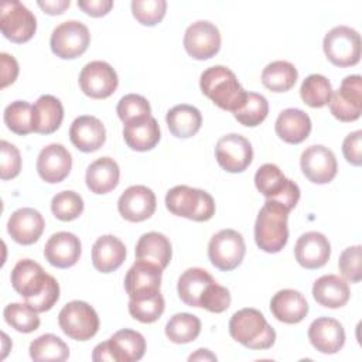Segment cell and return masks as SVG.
<instances>
[{"label":"cell","instance_id":"6da1fadb","mask_svg":"<svg viewBox=\"0 0 362 362\" xmlns=\"http://www.w3.org/2000/svg\"><path fill=\"white\" fill-rule=\"evenodd\" d=\"M11 286L37 313L51 310L59 298V284L41 264L31 259H21L11 270Z\"/></svg>","mask_w":362,"mask_h":362},{"label":"cell","instance_id":"7a4b0ae2","mask_svg":"<svg viewBox=\"0 0 362 362\" xmlns=\"http://www.w3.org/2000/svg\"><path fill=\"white\" fill-rule=\"evenodd\" d=\"M202 93L218 107L235 113L246 100L247 92L239 83L236 75L223 65H214L201 74Z\"/></svg>","mask_w":362,"mask_h":362},{"label":"cell","instance_id":"3957f363","mask_svg":"<svg viewBox=\"0 0 362 362\" xmlns=\"http://www.w3.org/2000/svg\"><path fill=\"white\" fill-rule=\"evenodd\" d=\"M229 334L249 349H269L276 341V331L256 308L236 311L229 321Z\"/></svg>","mask_w":362,"mask_h":362},{"label":"cell","instance_id":"277c9868","mask_svg":"<svg viewBox=\"0 0 362 362\" xmlns=\"http://www.w3.org/2000/svg\"><path fill=\"white\" fill-rule=\"evenodd\" d=\"M288 214L277 202L266 199L255 222V242L259 249L267 253H277L286 246L288 240Z\"/></svg>","mask_w":362,"mask_h":362},{"label":"cell","instance_id":"5b68a950","mask_svg":"<svg viewBox=\"0 0 362 362\" xmlns=\"http://www.w3.org/2000/svg\"><path fill=\"white\" fill-rule=\"evenodd\" d=\"M167 209L177 216L195 222L209 221L215 215V201L204 189L188 185H175L165 195Z\"/></svg>","mask_w":362,"mask_h":362},{"label":"cell","instance_id":"8992f818","mask_svg":"<svg viewBox=\"0 0 362 362\" xmlns=\"http://www.w3.org/2000/svg\"><path fill=\"white\" fill-rule=\"evenodd\" d=\"M255 185L266 199L277 202L288 212L300 199L298 185L293 180L286 178L283 171L272 163H266L257 168L255 174Z\"/></svg>","mask_w":362,"mask_h":362},{"label":"cell","instance_id":"52a82bcc","mask_svg":"<svg viewBox=\"0 0 362 362\" xmlns=\"http://www.w3.org/2000/svg\"><path fill=\"white\" fill-rule=\"evenodd\" d=\"M146 352L144 337L134 329H119L107 341L93 348L92 359L95 362H134L140 361Z\"/></svg>","mask_w":362,"mask_h":362},{"label":"cell","instance_id":"ba28073f","mask_svg":"<svg viewBox=\"0 0 362 362\" xmlns=\"http://www.w3.org/2000/svg\"><path fill=\"white\" fill-rule=\"evenodd\" d=\"M322 48L335 66H354L361 59V35L355 28L337 25L325 34Z\"/></svg>","mask_w":362,"mask_h":362},{"label":"cell","instance_id":"9c48e42d","mask_svg":"<svg viewBox=\"0 0 362 362\" xmlns=\"http://www.w3.org/2000/svg\"><path fill=\"white\" fill-rule=\"evenodd\" d=\"M58 324L62 332L71 339L88 341L99 329V317L92 305L81 300H74L59 311Z\"/></svg>","mask_w":362,"mask_h":362},{"label":"cell","instance_id":"30bf717a","mask_svg":"<svg viewBox=\"0 0 362 362\" xmlns=\"http://www.w3.org/2000/svg\"><path fill=\"white\" fill-rule=\"evenodd\" d=\"M1 34L16 44L27 42L37 30L35 16L17 0H4L0 4Z\"/></svg>","mask_w":362,"mask_h":362},{"label":"cell","instance_id":"8fae6325","mask_svg":"<svg viewBox=\"0 0 362 362\" xmlns=\"http://www.w3.org/2000/svg\"><path fill=\"white\" fill-rule=\"evenodd\" d=\"M245 253V239L235 229L219 230L211 238L208 245V257L211 263L222 272L236 269L242 263Z\"/></svg>","mask_w":362,"mask_h":362},{"label":"cell","instance_id":"7c38bea8","mask_svg":"<svg viewBox=\"0 0 362 362\" xmlns=\"http://www.w3.org/2000/svg\"><path fill=\"white\" fill-rule=\"evenodd\" d=\"M90 34L88 27L78 20H68L57 25L51 34V51L62 59L81 57L89 45Z\"/></svg>","mask_w":362,"mask_h":362},{"label":"cell","instance_id":"4fadbf2b","mask_svg":"<svg viewBox=\"0 0 362 362\" xmlns=\"http://www.w3.org/2000/svg\"><path fill=\"white\" fill-rule=\"evenodd\" d=\"M332 116L341 122H355L362 113V78L361 75H348L341 86L332 92L328 102Z\"/></svg>","mask_w":362,"mask_h":362},{"label":"cell","instance_id":"5bb4252c","mask_svg":"<svg viewBox=\"0 0 362 362\" xmlns=\"http://www.w3.org/2000/svg\"><path fill=\"white\" fill-rule=\"evenodd\" d=\"M119 78L113 66L105 61L88 62L79 74L81 90L92 99H106L115 93Z\"/></svg>","mask_w":362,"mask_h":362},{"label":"cell","instance_id":"9a60e30c","mask_svg":"<svg viewBox=\"0 0 362 362\" xmlns=\"http://www.w3.org/2000/svg\"><path fill=\"white\" fill-rule=\"evenodd\" d=\"M184 48L194 59L204 61L212 58L221 48V33L218 27L206 20L192 23L185 30Z\"/></svg>","mask_w":362,"mask_h":362},{"label":"cell","instance_id":"2e32d148","mask_svg":"<svg viewBox=\"0 0 362 362\" xmlns=\"http://www.w3.org/2000/svg\"><path fill=\"white\" fill-rule=\"evenodd\" d=\"M215 157L225 171L242 173L253 160V148L246 137L238 133H230L218 140L215 146Z\"/></svg>","mask_w":362,"mask_h":362},{"label":"cell","instance_id":"e0dca14e","mask_svg":"<svg viewBox=\"0 0 362 362\" xmlns=\"http://www.w3.org/2000/svg\"><path fill=\"white\" fill-rule=\"evenodd\" d=\"M300 167L305 178L313 184H328L337 175L338 163L328 147L314 144L301 153Z\"/></svg>","mask_w":362,"mask_h":362},{"label":"cell","instance_id":"ac0fdd59","mask_svg":"<svg viewBox=\"0 0 362 362\" xmlns=\"http://www.w3.org/2000/svg\"><path fill=\"white\" fill-rule=\"evenodd\" d=\"M163 269L146 260H136L124 277L129 298H143L160 291Z\"/></svg>","mask_w":362,"mask_h":362},{"label":"cell","instance_id":"d6986e66","mask_svg":"<svg viewBox=\"0 0 362 362\" xmlns=\"http://www.w3.org/2000/svg\"><path fill=\"white\" fill-rule=\"evenodd\" d=\"M157 201L154 192L146 185L129 187L117 201L119 214L129 222H141L156 212Z\"/></svg>","mask_w":362,"mask_h":362},{"label":"cell","instance_id":"ffe728a7","mask_svg":"<svg viewBox=\"0 0 362 362\" xmlns=\"http://www.w3.org/2000/svg\"><path fill=\"white\" fill-rule=\"evenodd\" d=\"M72 168L71 153L58 143L45 146L37 157L38 175L49 184L61 182L68 177Z\"/></svg>","mask_w":362,"mask_h":362},{"label":"cell","instance_id":"44dd1931","mask_svg":"<svg viewBox=\"0 0 362 362\" xmlns=\"http://www.w3.org/2000/svg\"><path fill=\"white\" fill-rule=\"evenodd\" d=\"M294 256L304 269H320L329 260L331 245L321 232H305L296 242Z\"/></svg>","mask_w":362,"mask_h":362},{"label":"cell","instance_id":"7402d4cb","mask_svg":"<svg viewBox=\"0 0 362 362\" xmlns=\"http://www.w3.org/2000/svg\"><path fill=\"white\" fill-rule=\"evenodd\" d=\"M45 228L42 215L34 208H20L14 211L7 222V232L20 245H33L40 239Z\"/></svg>","mask_w":362,"mask_h":362},{"label":"cell","instance_id":"603a6c76","mask_svg":"<svg viewBox=\"0 0 362 362\" xmlns=\"http://www.w3.org/2000/svg\"><path fill=\"white\" fill-rule=\"evenodd\" d=\"M308 339L321 354H337L345 344V331L339 321L329 317H320L308 327Z\"/></svg>","mask_w":362,"mask_h":362},{"label":"cell","instance_id":"cb8c5ba5","mask_svg":"<svg viewBox=\"0 0 362 362\" xmlns=\"http://www.w3.org/2000/svg\"><path fill=\"white\" fill-rule=\"evenodd\" d=\"M81 240L71 232L54 233L44 246V256L49 264L58 269H68L76 264L81 257Z\"/></svg>","mask_w":362,"mask_h":362},{"label":"cell","instance_id":"d4e9b609","mask_svg":"<svg viewBox=\"0 0 362 362\" xmlns=\"http://www.w3.org/2000/svg\"><path fill=\"white\" fill-rule=\"evenodd\" d=\"M71 143L83 153L99 150L106 141V129L103 123L90 115L76 117L69 127Z\"/></svg>","mask_w":362,"mask_h":362},{"label":"cell","instance_id":"484cf974","mask_svg":"<svg viewBox=\"0 0 362 362\" xmlns=\"http://www.w3.org/2000/svg\"><path fill=\"white\" fill-rule=\"evenodd\" d=\"M270 311L276 320L284 324H297L307 317L308 303L300 291L284 288L272 297Z\"/></svg>","mask_w":362,"mask_h":362},{"label":"cell","instance_id":"4316f807","mask_svg":"<svg viewBox=\"0 0 362 362\" xmlns=\"http://www.w3.org/2000/svg\"><path fill=\"white\" fill-rule=\"evenodd\" d=\"M126 259L124 243L113 236L103 235L92 246V264L100 273H110L119 269Z\"/></svg>","mask_w":362,"mask_h":362},{"label":"cell","instance_id":"83f0119b","mask_svg":"<svg viewBox=\"0 0 362 362\" xmlns=\"http://www.w3.org/2000/svg\"><path fill=\"white\" fill-rule=\"evenodd\" d=\"M276 134L288 144H298L304 141L311 132L310 116L297 107H288L280 112L276 119Z\"/></svg>","mask_w":362,"mask_h":362},{"label":"cell","instance_id":"f1b7e54d","mask_svg":"<svg viewBox=\"0 0 362 362\" xmlns=\"http://www.w3.org/2000/svg\"><path fill=\"white\" fill-rule=\"evenodd\" d=\"M161 133L157 120L153 116L132 120L123 127L126 144L136 151H147L157 146Z\"/></svg>","mask_w":362,"mask_h":362},{"label":"cell","instance_id":"f546056e","mask_svg":"<svg viewBox=\"0 0 362 362\" xmlns=\"http://www.w3.org/2000/svg\"><path fill=\"white\" fill-rule=\"evenodd\" d=\"M314 300L327 308H341L344 307L349 297L348 283L337 274H324L317 279L313 284Z\"/></svg>","mask_w":362,"mask_h":362},{"label":"cell","instance_id":"4dcf8cb0","mask_svg":"<svg viewBox=\"0 0 362 362\" xmlns=\"http://www.w3.org/2000/svg\"><path fill=\"white\" fill-rule=\"evenodd\" d=\"M214 281V277L206 270L201 267H189L180 276L177 291L182 303L189 307L201 308L202 298Z\"/></svg>","mask_w":362,"mask_h":362},{"label":"cell","instance_id":"1f68e13d","mask_svg":"<svg viewBox=\"0 0 362 362\" xmlns=\"http://www.w3.org/2000/svg\"><path fill=\"white\" fill-rule=\"evenodd\" d=\"M64 106L52 95H42L33 106V132L40 134L54 133L62 123Z\"/></svg>","mask_w":362,"mask_h":362},{"label":"cell","instance_id":"d6a6232c","mask_svg":"<svg viewBox=\"0 0 362 362\" xmlns=\"http://www.w3.org/2000/svg\"><path fill=\"white\" fill-rule=\"evenodd\" d=\"M120 168L119 164L110 157H100L90 163L86 170L85 181L90 192L107 194L119 184Z\"/></svg>","mask_w":362,"mask_h":362},{"label":"cell","instance_id":"836d02e7","mask_svg":"<svg viewBox=\"0 0 362 362\" xmlns=\"http://www.w3.org/2000/svg\"><path fill=\"white\" fill-rule=\"evenodd\" d=\"M171 243L168 238L160 232L143 233L136 245V259L157 264L163 270L171 260Z\"/></svg>","mask_w":362,"mask_h":362},{"label":"cell","instance_id":"e575fe53","mask_svg":"<svg viewBox=\"0 0 362 362\" xmlns=\"http://www.w3.org/2000/svg\"><path fill=\"white\" fill-rule=\"evenodd\" d=\"M170 133L178 139H188L198 133L202 124L201 112L192 105H177L165 116Z\"/></svg>","mask_w":362,"mask_h":362},{"label":"cell","instance_id":"d590c367","mask_svg":"<svg viewBox=\"0 0 362 362\" xmlns=\"http://www.w3.org/2000/svg\"><path fill=\"white\" fill-rule=\"evenodd\" d=\"M298 78L296 66L288 61H273L262 72V83L272 92L290 90Z\"/></svg>","mask_w":362,"mask_h":362},{"label":"cell","instance_id":"8d00e7d4","mask_svg":"<svg viewBox=\"0 0 362 362\" xmlns=\"http://www.w3.org/2000/svg\"><path fill=\"white\" fill-rule=\"evenodd\" d=\"M30 358L35 362H64L69 358L68 345L54 334L35 338L28 348Z\"/></svg>","mask_w":362,"mask_h":362},{"label":"cell","instance_id":"74e56055","mask_svg":"<svg viewBox=\"0 0 362 362\" xmlns=\"http://www.w3.org/2000/svg\"><path fill=\"white\" fill-rule=\"evenodd\" d=\"M201 321L189 313H177L165 324V335L174 344H188L198 338Z\"/></svg>","mask_w":362,"mask_h":362},{"label":"cell","instance_id":"f35d334b","mask_svg":"<svg viewBox=\"0 0 362 362\" xmlns=\"http://www.w3.org/2000/svg\"><path fill=\"white\" fill-rule=\"evenodd\" d=\"M332 95V86L329 81L320 74L308 75L300 88V96L310 107H322L328 105Z\"/></svg>","mask_w":362,"mask_h":362},{"label":"cell","instance_id":"ab89813d","mask_svg":"<svg viewBox=\"0 0 362 362\" xmlns=\"http://www.w3.org/2000/svg\"><path fill=\"white\" fill-rule=\"evenodd\" d=\"M4 321L18 332L30 334L40 327L38 313L34 311L28 304L23 303H10L4 307L3 311Z\"/></svg>","mask_w":362,"mask_h":362},{"label":"cell","instance_id":"60d3db41","mask_svg":"<svg viewBox=\"0 0 362 362\" xmlns=\"http://www.w3.org/2000/svg\"><path fill=\"white\" fill-rule=\"evenodd\" d=\"M165 303L160 291L143 297V298H130L129 300V313L130 315L144 324L156 322L164 313Z\"/></svg>","mask_w":362,"mask_h":362},{"label":"cell","instance_id":"b9f144b4","mask_svg":"<svg viewBox=\"0 0 362 362\" xmlns=\"http://www.w3.org/2000/svg\"><path fill=\"white\" fill-rule=\"evenodd\" d=\"M269 113V103L267 99L256 92H247L246 100L242 105L239 110L233 113L235 119L247 127H255L259 126Z\"/></svg>","mask_w":362,"mask_h":362},{"label":"cell","instance_id":"7bdbcfd3","mask_svg":"<svg viewBox=\"0 0 362 362\" xmlns=\"http://www.w3.org/2000/svg\"><path fill=\"white\" fill-rule=\"evenodd\" d=\"M4 123L8 130L24 136L33 132V106L25 100H14L4 109Z\"/></svg>","mask_w":362,"mask_h":362},{"label":"cell","instance_id":"ee69618b","mask_svg":"<svg viewBox=\"0 0 362 362\" xmlns=\"http://www.w3.org/2000/svg\"><path fill=\"white\" fill-rule=\"evenodd\" d=\"M51 211L59 221L69 222L83 212V199L75 191H61L51 201Z\"/></svg>","mask_w":362,"mask_h":362},{"label":"cell","instance_id":"f6af8a7d","mask_svg":"<svg viewBox=\"0 0 362 362\" xmlns=\"http://www.w3.org/2000/svg\"><path fill=\"white\" fill-rule=\"evenodd\" d=\"M130 6L133 17L147 27L158 24L164 18L167 10L165 0H133Z\"/></svg>","mask_w":362,"mask_h":362},{"label":"cell","instance_id":"bcb514c9","mask_svg":"<svg viewBox=\"0 0 362 362\" xmlns=\"http://www.w3.org/2000/svg\"><path fill=\"white\" fill-rule=\"evenodd\" d=\"M117 116L119 119L126 124L132 120L136 119H141V117H147L151 116V107L148 100L141 96V95H136V93H129L124 95L116 107Z\"/></svg>","mask_w":362,"mask_h":362},{"label":"cell","instance_id":"7dc6e473","mask_svg":"<svg viewBox=\"0 0 362 362\" xmlns=\"http://www.w3.org/2000/svg\"><path fill=\"white\" fill-rule=\"evenodd\" d=\"M362 259V246L355 245L346 247L341 255L338 260V269L341 274L351 283H359L362 279V267L361 260Z\"/></svg>","mask_w":362,"mask_h":362},{"label":"cell","instance_id":"c3c4849f","mask_svg":"<svg viewBox=\"0 0 362 362\" xmlns=\"http://www.w3.org/2000/svg\"><path fill=\"white\" fill-rule=\"evenodd\" d=\"M1 158H0V178L1 180H11L16 178L20 174L21 170V156L18 148L6 141L1 140Z\"/></svg>","mask_w":362,"mask_h":362},{"label":"cell","instance_id":"681fc988","mask_svg":"<svg viewBox=\"0 0 362 362\" xmlns=\"http://www.w3.org/2000/svg\"><path fill=\"white\" fill-rule=\"evenodd\" d=\"M230 305V293L226 287L218 284L216 281H214L209 288L206 290L202 303H201V308L208 310L209 313H223L229 308Z\"/></svg>","mask_w":362,"mask_h":362},{"label":"cell","instance_id":"f907efd6","mask_svg":"<svg viewBox=\"0 0 362 362\" xmlns=\"http://www.w3.org/2000/svg\"><path fill=\"white\" fill-rule=\"evenodd\" d=\"M342 153L349 164L355 167L362 164V130H355L344 139Z\"/></svg>","mask_w":362,"mask_h":362},{"label":"cell","instance_id":"816d5d0a","mask_svg":"<svg viewBox=\"0 0 362 362\" xmlns=\"http://www.w3.org/2000/svg\"><path fill=\"white\" fill-rule=\"evenodd\" d=\"M0 62H1V88H6L17 79L18 62L13 55H8L6 52L0 54Z\"/></svg>","mask_w":362,"mask_h":362},{"label":"cell","instance_id":"f5cc1de1","mask_svg":"<svg viewBox=\"0 0 362 362\" xmlns=\"http://www.w3.org/2000/svg\"><path fill=\"white\" fill-rule=\"evenodd\" d=\"M76 4L82 11L92 17L106 16L113 7L112 0H78Z\"/></svg>","mask_w":362,"mask_h":362},{"label":"cell","instance_id":"db71d44e","mask_svg":"<svg viewBox=\"0 0 362 362\" xmlns=\"http://www.w3.org/2000/svg\"><path fill=\"white\" fill-rule=\"evenodd\" d=\"M37 4L42 8L44 13L49 14V16H57V14H62L71 4L69 0H40L37 1Z\"/></svg>","mask_w":362,"mask_h":362},{"label":"cell","instance_id":"11a10c76","mask_svg":"<svg viewBox=\"0 0 362 362\" xmlns=\"http://www.w3.org/2000/svg\"><path fill=\"white\" fill-rule=\"evenodd\" d=\"M188 361H216V356L209 349H197L195 354L189 355Z\"/></svg>","mask_w":362,"mask_h":362}]
</instances>
